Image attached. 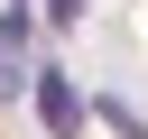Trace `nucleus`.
Returning a JSON list of instances; mask_svg holds the SVG:
<instances>
[{
  "mask_svg": "<svg viewBox=\"0 0 148 139\" xmlns=\"http://www.w3.org/2000/svg\"><path fill=\"white\" fill-rule=\"evenodd\" d=\"M28 46H37L28 9H0V102H18V83L37 74V65H28Z\"/></svg>",
  "mask_w": 148,
  "mask_h": 139,
  "instance_id": "2",
  "label": "nucleus"
},
{
  "mask_svg": "<svg viewBox=\"0 0 148 139\" xmlns=\"http://www.w3.org/2000/svg\"><path fill=\"white\" fill-rule=\"evenodd\" d=\"M46 9H56V19H65V28H74V19H83V9H92V0H46Z\"/></svg>",
  "mask_w": 148,
  "mask_h": 139,
  "instance_id": "3",
  "label": "nucleus"
},
{
  "mask_svg": "<svg viewBox=\"0 0 148 139\" xmlns=\"http://www.w3.org/2000/svg\"><path fill=\"white\" fill-rule=\"evenodd\" d=\"M28 93H37V120H46L56 139H74V130L92 120V102H83V83H74L65 65H37V74H28Z\"/></svg>",
  "mask_w": 148,
  "mask_h": 139,
  "instance_id": "1",
  "label": "nucleus"
}]
</instances>
